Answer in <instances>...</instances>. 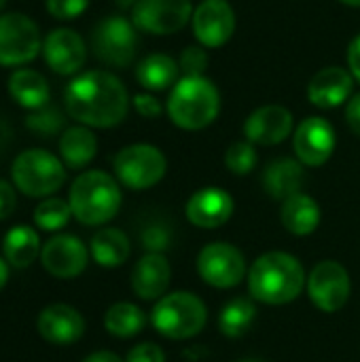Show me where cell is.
<instances>
[{"instance_id":"cell-1","label":"cell","mask_w":360,"mask_h":362,"mask_svg":"<svg viewBox=\"0 0 360 362\" xmlns=\"http://www.w3.org/2000/svg\"><path fill=\"white\" fill-rule=\"evenodd\" d=\"M66 112L85 127H115L129 110L125 85L106 70H89L74 76L64 89Z\"/></svg>"},{"instance_id":"cell-3","label":"cell","mask_w":360,"mask_h":362,"mask_svg":"<svg viewBox=\"0 0 360 362\" xmlns=\"http://www.w3.org/2000/svg\"><path fill=\"white\" fill-rule=\"evenodd\" d=\"M166 110L174 125L187 132L208 127L221 110V95L206 76H182L172 87Z\"/></svg>"},{"instance_id":"cell-5","label":"cell","mask_w":360,"mask_h":362,"mask_svg":"<svg viewBox=\"0 0 360 362\" xmlns=\"http://www.w3.org/2000/svg\"><path fill=\"white\" fill-rule=\"evenodd\" d=\"M208 320V310L204 301L193 293H172L163 295L151 314V322L159 335L168 339H189L202 333Z\"/></svg>"},{"instance_id":"cell-33","label":"cell","mask_w":360,"mask_h":362,"mask_svg":"<svg viewBox=\"0 0 360 362\" xmlns=\"http://www.w3.org/2000/svg\"><path fill=\"white\" fill-rule=\"evenodd\" d=\"M257 148L252 142H233L227 153H225V165L229 168V172L238 174V176H244V174H250L257 165Z\"/></svg>"},{"instance_id":"cell-32","label":"cell","mask_w":360,"mask_h":362,"mask_svg":"<svg viewBox=\"0 0 360 362\" xmlns=\"http://www.w3.org/2000/svg\"><path fill=\"white\" fill-rule=\"evenodd\" d=\"M64 125H66V117L53 104H47L38 110H30V115L25 117V127L42 138H51V136L59 134L64 129Z\"/></svg>"},{"instance_id":"cell-46","label":"cell","mask_w":360,"mask_h":362,"mask_svg":"<svg viewBox=\"0 0 360 362\" xmlns=\"http://www.w3.org/2000/svg\"><path fill=\"white\" fill-rule=\"evenodd\" d=\"M339 2H344L348 6H360V0H339Z\"/></svg>"},{"instance_id":"cell-12","label":"cell","mask_w":360,"mask_h":362,"mask_svg":"<svg viewBox=\"0 0 360 362\" xmlns=\"http://www.w3.org/2000/svg\"><path fill=\"white\" fill-rule=\"evenodd\" d=\"M348 269L337 261H320L308 278V295L312 303L327 314L342 310L350 297Z\"/></svg>"},{"instance_id":"cell-7","label":"cell","mask_w":360,"mask_h":362,"mask_svg":"<svg viewBox=\"0 0 360 362\" xmlns=\"http://www.w3.org/2000/svg\"><path fill=\"white\" fill-rule=\"evenodd\" d=\"M91 51L102 64L125 68L134 62L138 51V28L121 15H110L93 28Z\"/></svg>"},{"instance_id":"cell-41","label":"cell","mask_w":360,"mask_h":362,"mask_svg":"<svg viewBox=\"0 0 360 362\" xmlns=\"http://www.w3.org/2000/svg\"><path fill=\"white\" fill-rule=\"evenodd\" d=\"M348 66H350L352 76L360 83V36H356L350 42V49H348Z\"/></svg>"},{"instance_id":"cell-15","label":"cell","mask_w":360,"mask_h":362,"mask_svg":"<svg viewBox=\"0 0 360 362\" xmlns=\"http://www.w3.org/2000/svg\"><path fill=\"white\" fill-rule=\"evenodd\" d=\"M42 57L55 74L72 76L85 66L87 45L79 32L70 28H55L42 40Z\"/></svg>"},{"instance_id":"cell-45","label":"cell","mask_w":360,"mask_h":362,"mask_svg":"<svg viewBox=\"0 0 360 362\" xmlns=\"http://www.w3.org/2000/svg\"><path fill=\"white\" fill-rule=\"evenodd\" d=\"M119 8H134L138 0H112Z\"/></svg>"},{"instance_id":"cell-28","label":"cell","mask_w":360,"mask_h":362,"mask_svg":"<svg viewBox=\"0 0 360 362\" xmlns=\"http://www.w3.org/2000/svg\"><path fill=\"white\" fill-rule=\"evenodd\" d=\"M89 252L93 261L102 267H119L127 261L132 246L127 235L121 229L115 227H104L100 229L89 244Z\"/></svg>"},{"instance_id":"cell-14","label":"cell","mask_w":360,"mask_h":362,"mask_svg":"<svg viewBox=\"0 0 360 362\" xmlns=\"http://www.w3.org/2000/svg\"><path fill=\"white\" fill-rule=\"evenodd\" d=\"M335 129L323 117H308L299 123L293 136L295 155L303 165L318 168L325 165L335 151Z\"/></svg>"},{"instance_id":"cell-48","label":"cell","mask_w":360,"mask_h":362,"mask_svg":"<svg viewBox=\"0 0 360 362\" xmlns=\"http://www.w3.org/2000/svg\"><path fill=\"white\" fill-rule=\"evenodd\" d=\"M240 362H261V361H240Z\"/></svg>"},{"instance_id":"cell-47","label":"cell","mask_w":360,"mask_h":362,"mask_svg":"<svg viewBox=\"0 0 360 362\" xmlns=\"http://www.w3.org/2000/svg\"><path fill=\"white\" fill-rule=\"evenodd\" d=\"M4 4H6V0H0V15H2V8H4Z\"/></svg>"},{"instance_id":"cell-19","label":"cell","mask_w":360,"mask_h":362,"mask_svg":"<svg viewBox=\"0 0 360 362\" xmlns=\"http://www.w3.org/2000/svg\"><path fill=\"white\" fill-rule=\"evenodd\" d=\"M36 329L40 337L53 346H70L85 333V318L66 303H53L38 314Z\"/></svg>"},{"instance_id":"cell-36","label":"cell","mask_w":360,"mask_h":362,"mask_svg":"<svg viewBox=\"0 0 360 362\" xmlns=\"http://www.w3.org/2000/svg\"><path fill=\"white\" fill-rule=\"evenodd\" d=\"M170 242L172 235L166 225H149L142 231V246L149 252H163L166 248H170Z\"/></svg>"},{"instance_id":"cell-24","label":"cell","mask_w":360,"mask_h":362,"mask_svg":"<svg viewBox=\"0 0 360 362\" xmlns=\"http://www.w3.org/2000/svg\"><path fill=\"white\" fill-rule=\"evenodd\" d=\"M95 153H98V138L89 127L74 125L64 129L59 138V155L66 168L83 170L93 161Z\"/></svg>"},{"instance_id":"cell-40","label":"cell","mask_w":360,"mask_h":362,"mask_svg":"<svg viewBox=\"0 0 360 362\" xmlns=\"http://www.w3.org/2000/svg\"><path fill=\"white\" fill-rule=\"evenodd\" d=\"M346 121L350 125V129L360 136V93L352 95L348 100V106H346Z\"/></svg>"},{"instance_id":"cell-11","label":"cell","mask_w":360,"mask_h":362,"mask_svg":"<svg viewBox=\"0 0 360 362\" xmlns=\"http://www.w3.org/2000/svg\"><path fill=\"white\" fill-rule=\"evenodd\" d=\"M197 272L199 278L214 288H233L246 274L244 255L227 242L208 244L197 257Z\"/></svg>"},{"instance_id":"cell-6","label":"cell","mask_w":360,"mask_h":362,"mask_svg":"<svg viewBox=\"0 0 360 362\" xmlns=\"http://www.w3.org/2000/svg\"><path fill=\"white\" fill-rule=\"evenodd\" d=\"M11 178L19 193L28 197H49L66 182L64 161L45 148H30L15 157Z\"/></svg>"},{"instance_id":"cell-27","label":"cell","mask_w":360,"mask_h":362,"mask_svg":"<svg viewBox=\"0 0 360 362\" xmlns=\"http://www.w3.org/2000/svg\"><path fill=\"white\" fill-rule=\"evenodd\" d=\"M282 223L293 235H310L320 225V206L314 197L297 193L282 204Z\"/></svg>"},{"instance_id":"cell-10","label":"cell","mask_w":360,"mask_h":362,"mask_svg":"<svg viewBox=\"0 0 360 362\" xmlns=\"http://www.w3.org/2000/svg\"><path fill=\"white\" fill-rule=\"evenodd\" d=\"M193 19L191 0H138L132 21L140 32L166 36L182 30Z\"/></svg>"},{"instance_id":"cell-20","label":"cell","mask_w":360,"mask_h":362,"mask_svg":"<svg viewBox=\"0 0 360 362\" xmlns=\"http://www.w3.org/2000/svg\"><path fill=\"white\" fill-rule=\"evenodd\" d=\"M354 81L356 78L346 68L329 66L312 76L308 85V98L318 108H337L350 100Z\"/></svg>"},{"instance_id":"cell-42","label":"cell","mask_w":360,"mask_h":362,"mask_svg":"<svg viewBox=\"0 0 360 362\" xmlns=\"http://www.w3.org/2000/svg\"><path fill=\"white\" fill-rule=\"evenodd\" d=\"M11 142H13V127L4 117H0V155L8 148Z\"/></svg>"},{"instance_id":"cell-2","label":"cell","mask_w":360,"mask_h":362,"mask_svg":"<svg viewBox=\"0 0 360 362\" xmlns=\"http://www.w3.org/2000/svg\"><path fill=\"white\" fill-rule=\"evenodd\" d=\"M303 286V265L289 252H265L248 272V291L252 299L267 305H284L295 301Z\"/></svg>"},{"instance_id":"cell-38","label":"cell","mask_w":360,"mask_h":362,"mask_svg":"<svg viewBox=\"0 0 360 362\" xmlns=\"http://www.w3.org/2000/svg\"><path fill=\"white\" fill-rule=\"evenodd\" d=\"M132 104L138 110V115H142L144 119H157L163 112V106L151 93H138V95H134Z\"/></svg>"},{"instance_id":"cell-18","label":"cell","mask_w":360,"mask_h":362,"mask_svg":"<svg viewBox=\"0 0 360 362\" xmlns=\"http://www.w3.org/2000/svg\"><path fill=\"white\" fill-rule=\"evenodd\" d=\"M187 218L199 229L223 227L233 214V199L225 189L206 187L195 191L187 202Z\"/></svg>"},{"instance_id":"cell-37","label":"cell","mask_w":360,"mask_h":362,"mask_svg":"<svg viewBox=\"0 0 360 362\" xmlns=\"http://www.w3.org/2000/svg\"><path fill=\"white\" fill-rule=\"evenodd\" d=\"M125 362H166V354L155 344H140L129 350Z\"/></svg>"},{"instance_id":"cell-39","label":"cell","mask_w":360,"mask_h":362,"mask_svg":"<svg viewBox=\"0 0 360 362\" xmlns=\"http://www.w3.org/2000/svg\"><path fill=\"white\" fill-rule=\"evenodd\" d=\"M17 206V195L15 189L11 187V182L0 180V221H6Z\"/></svg>"},{"instance_id":"cell-4","label":"cell","mask_w":360,"mask_h":362,"mask_svg":"<svg viewBox=\"0 0 360 362\" xmlns=\"http://www.w3.org/2000/svg\"><path fill=\"white\" fill-rule=\"evenodd\" d=\"M68 204L79 223L89 227L106 225L121 208L119 182L102 170L83 172L70 187Z\"/></svg>"},{"instance_id":"cell-26","label":"cell","mask_w":360,"mask_h":362,"mask_svg":"<svg viewBox=\"0 0 360 362\" xmlns=\"http://www.w3.org/2000/svg\"><path fill=\"white\" fill-rule=\"evenodd\" d=\"M180 66L163 53L146 55L136 66V78L146 91H163L178 83Z\"/></svg>"},{"instance_id":"cell-44","label":"cell","mask_w":360,"mask_h":362,"mask_svg":"<svg viewBox=\"0 0 360 362\" xmlns=\"http://www.w3.org/2000/svg\"><path fill=\"white\" fill-rule=\"evenodd\" d=\"M6 282H8V263L0 257V291L6 286Z\"/></svg>"},{"instance_id":"cell-34","label":"cell","mask_w":360,"mask_h":362,"mask_svg":"<svg viewBox=\"0 0 360 362\" xmlns=\"http://www.w3.org/2000/svg\"><path fill=\"white\" fill-rule=\"evenodd\" d=\"M178 66H180L182 76H204V70H206V66H208L206 47H202V45H199V47H197V45L187 47V49L180 53Z\"/></svg>"},{"instance_id":"cell-22","label":"cell","mask_w":360,"mask_h":362,"mask_svg":"<svg viewBox=\"0 0 360 362\" xmlns=\"http://www.w3.org/2000/svg\"><path fill=\"white\" fill-rule=\"evenodd\" d=\"M303 185V163L280 157L272 161L263 172V189L272 199L286 202L289 197L301 193Z\"/></svg>"},{"instance_id":"cell-25","label":"cell","mask_w":360,"mask_h":362,"mask_svg":"<svg viewBox=\"0 0 360 362\" xmlns=\"http://www.w3.org/2000/svg\"><path fill=\"white\" fill-rule=\"evenodd\" d=\"M40 250H42L40 238L28 225H15L4 235L2 252H4V261L11 267H17V269L30 267L36 261V257L40 255Z\"/></svg>"},{"instance_id":"cell-8","label":"cell","mask_w":360,"mask_h":362,"mask_svg":"<svg viewBox=\"0 0 360 362\" xmlns=\"http://www.w3.org/2000/svg\"><path fill=\"white\" fill-rule=\"evenodd\" d=\"M115 176L121 185L134 191L155 187L168 170V161L157 146L129 144L115 155Z\"/></svg>"},{"instance_id":"cell-29","label":"cell","mask_w":360,"mask_h":362,"mask_svg":"<svg viewBox=\"0 0 360 362\" xmlns=\"http://www.w3.org/2000/svg\"><path fill=\"white\" fill-rule=\"evenodd\" d=\"M257 320V308L246 297H236L219 314V329L223 335L236 339L250 331V327Z\"/></svg>"},{"instance_id":"cell-23","label":"cell","mask_w":360,"mask_h":362,"mask_svg":"<svg viewBox=\"0 0 360 362\" xmlns=\"http://www.w3.org/2000/svg\"><path fill=\"white\" fill-rule=\"evenodd\" d=\"M8 93L25 110H38L47 106L51 98L47 78L32 68H17L8 76Z\"/></svg>"},{"instance_id":"cell-35","label":"cell","mask_w":360,"mask_h":362,"mask_svg":"<svg viewBox=\"0 0 360 362\" xmlns=\"http://www.w3.org/2000/svg\"><path fill=\"white\" fill-rule=\"evenodd\" d=\"M45 4H47V11L51 17L62 19V21H70V19L81 17L87 11L89 0H47Z\"/></svg>"},{"instance_id":"cell-16","label":"cell","mask_w":360,"mask_h":362,"mask_svg":"<svg viewBox=\"0 0 360 362\" xmlns=\"http://www.w3.org/2000/svg\"><path fill=\"white\" fill-rule=\"evenodd\" d=\"M193 34L202 47H223L236 32V13L227 0H204L193 11Z\"/></svg>"},{"instance_id":"cell-43","label":"cell","mask_w":360,"mask_h":362,"mask_svg":"<svg viewBox=\"0 0 360 362\" xmlns=\"http://www.w3.org/2000/svg\"><path fill=\"white\" fill-rule=\"evenodd\" d=\"M83 362H125V361H121L117 354H112V352H93V354H89L87 358Z\"/></svg>"},{"instance_id":"cell-30","label":"cell","mask_w":360,"mask_h":362,"mask_svg":"<svg viewBox=\"0 0 360 362\" xmlns=\"http://www.w3.org/2000/svg\"><path fill=\"white\" fill-rule=\"evenodd\" d=\"M144 325H146V316L134 303H115L108 308V312L104 316L106 331L121 339L138 335L144 329Z\"/></svg>"},{"instance_id":"cell-13","label":"cell","mask_w":360,"mask_h":362,"mask_svg":"<svg viewBox=\"0 0 360 362\" xmlns=\"http://www.w3.org/2000/svg\"><path fill=\"white\" fill-rule=\"evenodd\" d=\"M89 250L87 246L70 233H59L51 238L40 250V263L45 272L59 280H72L81 276L87 267Z\"/></svg>"},{"instance_id":"cell-31","label":"cell","mask_w":360,"mask_h":362,"mask_svg":"<svg viewBox=\"0 0 360 362\" xmlns=\"http://www.w3.org/2000/svg\"><path fill=\"white\" fill-rule=\"evenodd\" d=\"M72 216L70 204L59 197H45L34 210V223L42 231H59Z\"/></svg>"},{"instance_id":"cell-17","label":"cell","mask_w":360,"mask_h":362,"mask_svg":"<svg viewBox=\"0 0 360 362\" xmlns=\"http://www.w3.org/2000/svg\"><path fill=\"white\" fill-rule=\"evenodd\" d=\"M293 132V112L280 104H267L250 112L244 123L246 140L261 146L284 142Z\"/></svg>"},{"instance_id":"cell-21","label":"cell","mask_w":360,"mask_h":362,"mask_svg":"<svg viewBox=\"0 0 360 362\" xmlns=\"http://www.w3.org/2000/svg\"><path fill=\"white\" fill-rule=\"evenodd\" d=\"M170 278L172 267L168 259L161 252H149L134 265L132 288L144 301H159L170 286Z\"/></svg>"},{"instance_id":"cell-9","label":"cell","mask_w":360,"mask_h":362,"mask_svg":"<svg viewBox=\"0 0 360 362\" xmlns=\"http://www.w3.org/2000/svg\"><path fill=\"white\" fill-rule=\"evenodd\" d=\"M42 51V36L34 19L23 13L0 15V66L17 68Z\"/></svg>"}]
</instances>
